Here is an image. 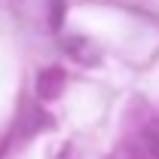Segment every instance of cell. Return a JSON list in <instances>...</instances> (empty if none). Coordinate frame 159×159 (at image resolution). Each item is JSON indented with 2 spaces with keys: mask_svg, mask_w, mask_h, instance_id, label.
Returning a JSON list of instances; mask_svg holds the SVG:
<instances>
[{
  "mask_svg": "<svg viewBox=\"0 0 159 159\" xmlns=\"http://www.w3.org/2000/svg\"><path fill=\"white\" fill-rule=\"evenodd\" d=\"M61 89H64V74H61L58 67H46L37 80V92L43 101H52L61 95Z\"/></svg>",
  "mask_w": 159,
  "mask_h": 159,
  "instance_id": "obj_2",
  "label": "cell"
},
{
  "mask_svg": "<svg viewBox=\"0 0 159 159\" xmlns=\"http://www.w3.org/2000/svg\"><path fill=\"white\" fill-rule=\"evenodd\" d=\"M61 9H64V3L52 0V28H61Z\"/></svg>",
  "mask_w": 159,
  "mask_h": 159,
  "instance_id": "obj_4",
  "label": "cell"
},
{
  "mask_svg": "<svg viewBox=\"0 0 159 159\" xmlns=\"http://www.w3.org/2000/svg\"><path fill=\"white\" fill-rule=\"evenodd\" d=\"M64 49H67L80 64H92V61H95V49H92L83 37H67L64 40Z\"/></svg>",
  "mask_w": 159,
  "mask_h": 159,
  "instance_id": "obj_3",
  "label": "cell"
},
{
  "mask_svg": "<svg viewBox=\"0 0 159 159\" xmlns=\"http://www.w3.org/2000/svg\"><path fill=\"white\" fill-rule=\"evenodd\" d=\"M129 159H159V129H141L129 144Z\"/></svg>",
  "mask_w": 159,
  "mask_h": 159,
  "instance_id": "obj_1",
  "label": "cell"
}]
</instances>
